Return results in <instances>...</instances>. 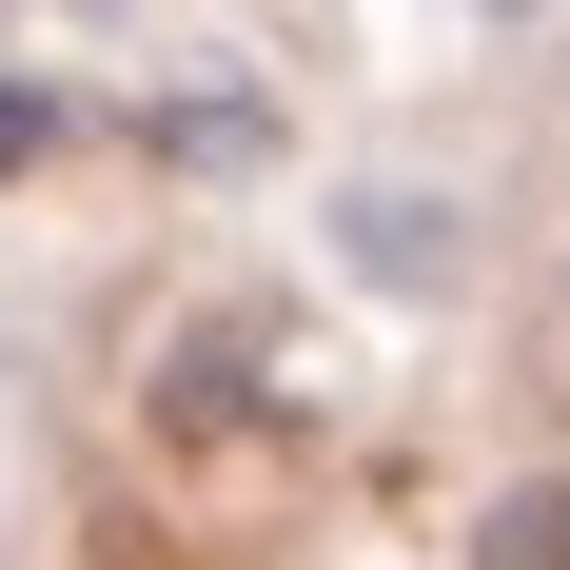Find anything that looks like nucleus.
Here are the masks:
<instances>
[{
	"mask_svg": "<svg viewBox=\"0 0 570 570\" xmlns=\"http://www.w3.org/2000/svg\"><path fill=\"white\" fill-rule=\"evenodd\" d=\"M20 158H40V99H0V177H20Z\"/></svg>",
	"mask_w": 570,
	"mask_h": 570,
	"instance_id": "obj_1",
	"label": "nucleus"
}]
</instances>
